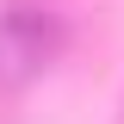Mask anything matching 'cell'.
<instances>
[{
    "label": "cell",
    "mask_w": 124,
    "mask_h": 124,
    "mask_svg": "<svg viewBox=\"0 0 124 124\" xmlns=\"http://www.w3.org/2000/svg\"><path fill=\"white\" fill-rule=\"evenodd\" d=\"M56 50H62V19L50 13V6L13 0V6L0 13V81H25V75H37Z\"/></svg>",
    "instance_id": "obj_1"
}]
</instances>
